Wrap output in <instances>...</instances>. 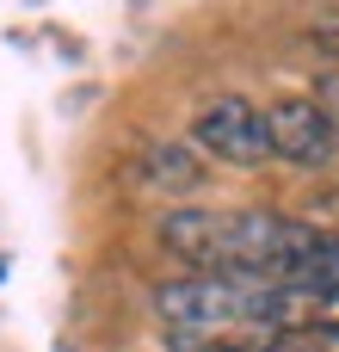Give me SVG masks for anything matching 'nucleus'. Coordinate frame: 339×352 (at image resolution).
Returning <instances> with one entry per match:
<instances>
[{"label":"nucleus","instance_id":"5","mask_svg":"<svg viewBox=\"0 0 339 352\" xmlns=\"http://www.w3.org/2000/svg\"><path fill=\"white\" fill-rule=\"evenodd\" d=\"M315 352H339V322H334V316L315 328Z\"/></svg>","mask_w":339,"mask_h":352},{"label":"nucleus","instance_id":"6","mask_svg":"<svg viewBox=\"0 0 339 352\" xmlns=\"http://www.w3.org/2000/svg\"><path fill=\"white\" fill-rule=\"evenodd\" d=\"M315 37H321V50H327V56H339V12L321 25V31H315Z\"/></svg>","mask_w":339,"mask_h":352},{"label":"nucleus","instance_id":"2","mask_svg":"<svg viewBox=\"0 0 339 352\" xmlns=\"http://www.w3.org/2000/svg\"><path fill=\"white\" fill-rule=\"evenodd\" d=\"M266 130H272V155H284L296 167H321L339 155V111L327 99L284 93L266 105Z\"/></svg>","mask_w":339,"mask_h":352},{"label":"nucleus","instance_id":"1","mask_svg":"<svg viewBox=\"0 0 339 352\" xmlns=\"http://www.w3.org/2000/svg\"><path fill=\"white\" fill-rule=\"evenodd\" d=\"M191 148L229 161V167H259L272 155V130H266V111L241 93H222L210 105H198L191 118Z\"/></svg>","mask_w":339,"mask_h":352},{"label":"nucleus","instance_id":"4","mask_svg":"<svg viewBox=\"0 0 339 352\" xmlns=\"http://www.w3.org/2000/svg\"><path fill=\"white\" fill-rule=\"evenodd\" d=\"M173 352H303V346H290V334H216V340L173 334Z\"/></svg>","mask_w":339,"mask_h":352},{"label":"nucleus","instance_id":"3","mask_svg":"<svg viewBox=\"0 0 339 352\" xmlns=\"http://www.w3.org/2000/svg\"><path fill=\"white\" fill-rule=\"evenodd\" d=\"M136 173H142L148 192H198L204 186V167H198V155L185 142H148Z\"/></svg>","mask_w":339,"mask_h":352}]
</instances>
